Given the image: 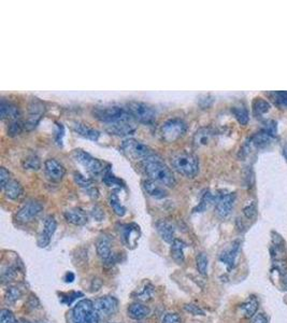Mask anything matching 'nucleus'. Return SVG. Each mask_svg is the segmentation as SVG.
<instances>
[{
  "mask_svg": "<svg viewBox=\"0 0 287 323\" xmlns=\"http://www.w3.org/2000/svg\"><path fill=\"white\" fill-rule=\"evenodd\" d=\"M142 168L145 174L149 176L150 179L158 182L168 188H173L177 181L171 170L162 160L156 158V156H153L149 158L142 160Z\"/></svg>",
  "mask_w": 287,
  "mask_h": 323,
  "instance_id": "f257e3e1",
  "label": "nucleus"
},
{
  "mask_svg": "<svg viewBox=\"0 0 287 323\" xmlns=\"http://www.w3.org/2000/svg\"><path fill=\"white\" fill-rule=\"evenodd\" d=\"M93 116L97 120L106 124H113L118 122H130L134 120L127 109L118 106H103L95 107L93 109Z\"/></svg>",
  "mask_w": 287,
  "mask_h": 323,
  "instance_id": "f03ea898",
  "label": "nucleus"
},
{
  "mask_svg": "<svg viewBox=\"0 0 287 323\" xmlns=\"http://www.w3.org/2000/svg\"><path fill=\"white\" fill-rule=\"evenodd\" d=\"M171 163L174 170L187 178H194L199 172V160L192 153L179 152L173 156Z\"/></svg>",
  "mask_w": 287,
  "mask_h": 323,
  "instance_id": "7ed1b4c3",
  "label": "nucleus"
},
{
  "mask_svg": "<svg viewBox=\"0 0 287 323\" xmlns=\"http://www.w3.org/2000/svg\"><path fill=\"white\" fill-rule=\"evenodd\" d=\"M100 316L97 312L94 302L84 298L75 304L71 314L72 323H99Z\"/></svg>",
  "mask_w": 287,
  "mask_h": 323,
  "instance_id": "20e7f679",
  "label": "nucleus"
},
{
  "mask_svg": "<svg viewBox=\"0 0 287 323\" xmlns=\"http://www.w3.org/2000/svg\"><path fill=\"white\" fill-rule=\"evenodd\" d=\"M127 110L134 120L142 124H153L156 121V111L150 104L142 102H130Z\"/></svg>",
  "mask_w": 287,
  "mask_h": 323,
  "instance_id": "39448f33",
  "label": "nucleus"
},
{
  "mask_svg": "<svg viewBox=\"0 0 287 323\" xmlns=\"http://www.w3.org/2000/svg\"><path fill=\"white\" fill-rule=\"evenodd\" d=\"M187 125L181 118H170L165 122L160 128V134L166 142H174L183 137L186 132Z\"/></svg>",
  "mask_w": 287,
  "mask_h": 323,
  "instance_id": "423d86ee",
  "label": "nucleus"
},
{
  "mask_svg": "<svg viewBox=\"0 0 287 323\" xmlns=\"http://www.w3.org/2000/svg\"><path fill=\"white\" fill-rule=\"evenodd\" d=\"M123 151L127 154V156L134 158L136 160H146L153 156H155L150 149L149 146L142 144L141 142L136 139H126L122 144Z\"/></svg>",
  "mask_w": 287,
  "mask_h": 323,
  "instance_id": "0eeeda50",
  "label": "nucleus"
},
{
  "mask_svg": "<svg viewBox=\"0 0 287 323\" xmlns=\"http://www.w3.org/2000/svg\"><path fill=\"white\" fill-rule=\"evenodd\" d=\"M72 156L78 163H80L89 174H92L94 176L99 174L104 170L102 162L93 158L90 154L81 149L73 150Z\"/></svg>",
  "mask_w": 287,
  "mask_h": 323,
  "instance_id": "6e6552de",
  "label": "nucleus"
},
{
  "mask_svg": "<svg viewBox=\"0 0 287 323\" xmlns=\"http://www.w3.org/2000/svg\"><path fill=\"white\" fill-rule=\"evenodd\" d=\"M44 104L38 98H33L28 106V118L25 122V128L27 130H31L36 128L44 114Z\"/></svg>",
  "mask_w": 287,
  "mask_h": 323,
  "instance_id": "1a4fd4ad",
  "label": "nucleus"
},
{
  "mask_svg": "<svg viewBox=\"0 0 287 323\" xmlns=\"http://www.w3.org/2000/svg\"><path fill=\"white\" fill-rule=\"evenodd\" d=\"M97 312L103 318L111 317L118 310V300L114 296H102L94 302Z\"/></svg>",
  "mask_w": 287,
  "mask_h": 323,
  "instance_id": "9d476101",
  "label": "nucleus"
},
{
  "mask_svg": "<svg viewBox=\"0 0 287 323\" xmlns=\"http://www.w3.org/2000/svg\"><path fill=\"white\" fill-rule=\"evenodd\" d=\"M236 202V193L220 195L216 200L215 212L221 219H226L232 214Z\"/></svg>",
  "mask_w": 287,
  "mask_h": 323,
  "instance_id": "9b49d317",
  "label": "nucleus"
},
{
  "mask_svg": "<svg viewBox=\"0 0 287 323\" xmlns=\"http://www.w3.org/2000/svg\"><path fill=\"white\" fill-rule=\"evenodd\" d=\"M42 205L39 202L36 200H29L27 202L25 205L18 210L16 214V220L20 223H28L32 221L41 212H42Z\"/></svg>",
  "mask_w": 287,
  "mask_h": 323,
  "instance_id": "f8f14e48",
  "label": "nucleus"
},
{
  "mask_svg": "<svg viewBox=\"0 0 287 323\" xmlns=\"http://www.w3.org/2000/svg\"><path fill=\"white\" fill-rule=\"evenodd\" d=\"M56 228H57V222H56L55 218L53 216H48L44 220L43 230L38 237V246L40 248H46L51 242V238L54 235Z\"/></svg>",
  "mask_w": 287,
  "mask_h": 323,
  "instance_id": "ddd939ff",
  "label": "nucleus"
},
{
  "mask_svg": "<svg viewBox=\"0 0 287 323\" xmlns=\"http://www.w3.org/2000/svg\"><path fill=\"white\" fill-rule=\"evenodd\" d=\"M44 170L47 177L52 181H60L66 174L65 167L55 158H48L45 160Z\"/></svg>",
  "mask_w": 287,
  "mask_h": 323,
  "instance_id": "4468645a",
  "label": "nucleus"
},
{
  "mask_svg": "<svg viewBox=\"0 0 287 323\" xmlns=\"http://www.w3.org/2000/svg\"><path fill=\"white\" fill-rule=\"evenodd\" d=\"M140 236H141V232H140V228L137 224L131 223L124 226L123 240L129 249H135L137 247Z\"/></svg>",
  "mask_w": 287,
  "mask_h": 323,
  "instance_id": "2eb2a0df",
  "label": "nucleus"
},
{
  "mask_svg": "<svg viewBox=\"0 0 287 323\" xmlns=\"http://www.w3.org/2000/svg\"><path fill=\"white\" fill-rule=\"evenodd\" d=\"M241 250V242L236 240L230 246V248L223 252L220 256V261L225 264L228 270H233L236 265L237 258L240 254Z\"/></svg>",
  "mask_w": 287,
  "mask_h": 323,
  "instance_id": "dca6fc26",
  "label": "nucleus"
},
{
  "mask_svg": "<svg viewBox=\"0 0 287 323\" xmlns=\"http://www.w3.org/2000/svg\"><path fill=\"white\" fill-rule=\"evenodd\" d=\"M137 130V126L130 122H118L113 124H107L106 130L112 135L116 136H128L132 135Z\"/></svg>",
  "mask_w": 287,
  "mask_h": 323,
  "instance_id": "f3484780",
  "label": "nucleus"
},
{
  "mask_svg": "<svg viewBox=\"0 0 287 323\" xmlns=\"http://www.w3.org/2000/svg\"><path fill=\"white\" fill-rule=\"evenodd\" d=\"M275 139H276V136L271 135L270 132L263 128L262 130L257 132L256 134L252 136V138L250 139V142H251V146H255L257 149H265V148H268V146H270L272 144H274Z\"/></svg>",
  "mask_w": 287,
  "mask_h": 323,
  "instance_id": "a211bd4d",
  "label": "nucleus"
},
{
  "mask_svg": "<svg viewBox=\"0 0 287 323\" xmlns=\"http://www.w3.org/2000/svg\"><path fill=\"white\" fill-rule=\"evenodd\" d=\"M142 186H143L144 191L153 198L162 200V198H165L168 194L166 188L163 186V184H158V182L154 181L152 179L144 180L142 182Z\"/></svg>",
  "mask_w": 287,
  "mask_h": 323,
  "instance_id": "6ab92c4d",
  "label": "nucleus"
},
{
  "mask_svg": "<svg viewBox=\"0 0 287 323\" xmlns=\"http://www.w3.org/2000/svg\"><path fill=\"white\" fill-rule=\"evenodd\" d=\"M19 114L20 112L16 104L5 100H2L0 102V116H1L2 120H5V118L11 121L18 120Z\"/></svg>",
  "mask_w": 287,
  "mask_h": 323,
  "instance_id": "aec40b11",
  "label": "nucleus"
},
{
  "mask_svg": "<svg viewBox=\"0 0 287 323\" xmlns=\"http://www.w3.org/2000/svg\"><path fill=\"white\" fill-rule=\"evenodd\" d=\"M67 222L73 224L76 226H82L87 223V216L80 208H72L64 212Z\"/></svg>",
  "mask_w": 287,
  "mask_h": 323,
  "instance_id": "412c9836",
  "label": "nucleus"
},
{
  "mask_svg": "<svg viewBox=\"0 0 287 323\" xmlns=\"http://www.w3.org/2000/svg\"><path fill=\"white\" fill-rule=\"evenodd\" d=\"M72 130L76 132V134H79L84 138L93 140V142H97L98 138L100 136V132L97 130L89 128L87 124H84L82 122H73Z\"/></svg>",
  "mask_w": 287,
  "mask_h": 323,
  "instance_id": "4be33fe9",
  "label": "nucleus"
},
{
  "mask_svg": "<svg viewBox=\"0 0 287 323\" xmlns=\"http://www.w3.org/2000/svg\"><path fill=\"white\" fill-rule=\"evenodd\" d=\"M96 251L98 256L102 258L103 261H108V260L112 256L111 240L108 236L102 235L98 238L96 242Z\"/></svg>",
  "mask_w": 287,
  "mask_h": 323,
  "instance_id": "5701e85b",
  "label": "nucleus"
},
{
  "mask_svg": "<svg viewBox=\"0 0 287 323\" xmlns=\"http://www.w3.org/2000/svg\"><path fill=\"white\" fill-rule=\"evenodd\" d=\"M156 228L159 236L162 237V240L167 244H172L174 238V228L171 226L169 222L160 220L156 224Z\"/></svg>",
  "mask_w": 287,
  "mask_h": 323,
  "instance_id": "b1692460",
  "label": "nucleus"
},
{
  "mask_svg": "<svg viewBox=\"0 0 287 323\" xmlns=\"http://www.w3.org/2000/svg\"><path fill=\"white\" fill-rule=\"evenodd\" d=\"M127 312L131 319L140 321L148 317V316L151 314V310L148 306H145L143 304L134 303L128 307Z\"/></svg>",
  "mask_w": 287,
  "mask_h": 323,
  "instance_id": "393cba45",
  "label": "nucleus"
},
{
  "mask_svg": "<svg viewBox=\"0 0 287 323\" xmlns=\"http://www.w3.org/2000/svg\"><path fill=\"white\" fill-rule=\"evenodd\" d=\"M4 194L6 196V198L12 200H17L20 196L23 195V186L22 184H19L17 180H14L11 179L9 181V184L5 186V188H3Z\"/></svg>",
  "mask_w": 287,
  "mask_h": 323,
  "instance_id": "a878e982",
  "label": "nucleus"
},
{
  "mask_svg": "<svg viewBox=\"0 0 287 323\" xmlns=\"http://www.w3.org/2000/svg\"><path fill=\"white\" fill-rule=\"evenodd\" d=\"M186 248V244L180 240H174L171 244V256L178 265H182L185 261L184 249Z\"/></svg>",
  "mask_w": 287,
  "mask_h": 323,
  "instance_id": "bb28decb",
  "label": "nucleus"
},
{
  "mask_svg": "<svg viewBox=\"0 0 287 323\" xmlns=\"http://www.w3.org/2000/svg\"><path fill=\"white\" fill-rule=\"evenodd\" d=\"M213 135L214 134L211 130L207 128H202L195 132L194 144L197 146H208L210 142H211Z\"/></svg>",
  "mask_w": 287,
  "mask_h": 323,
  "instance_id": "cd10ccee",
  "label": "nucleus"
},
{
  "mask_svg": "<svg viewBox=\"0 0 287 323\" xmlns=\"http://www.w3.org/2000/svg\"><path fill=\"white\" fill-rule=\"evenodd\" d=\"M260 303L255 296H250L244 303L240 306V310L244 316V318L250 319L253 318L258 310Z\"/></svg>",
  "mask_w": 287,
  "mask_h": 323,
  "instance_id": "c85d7f7f",
  "label": "nucleus"
},
{
  "mask_svg": "<svg viewBox=\"0 0 287 323\" xmlns=\"http://www.w3.org/2000/svg\"><path fill=\"white\" fill-rule=\"evenodd\" d=\"M252 107H253L254 116L257 118L263 116L264 114H267V112H269V110L271 109L270 102L261 97L255 98L254 102H253V104H252Z\"/></svg>",
  "mask_w": 287,
  "mask_h": 323,
  "instance_id": "c756f323",
  "label": "nucleus"
},
{
  "mask_svg": "<svg viewBox=\"0 0 287 323\" xmlns=\"http://www.w3.org/2000/svg\"><path fill=\"white\" fill-rule=\"evenodd\" d=\"M216 200H218V198H215V196L210 191H207L204 195H202L198 206L194 209V212H204L205 210H207Z\"/></svg>",
  "mask_w": 287,
  "mask_h": 323,
  "instance_id": "7c9ffc66",
  "label": "nucleus"
},
{
  "mask_svg": "<svg viewBox=\"0 0 287 323\" xmlns=\"http://www.w3.org/2000/svg\"><path fill=\"white\" fill-rule=\"evenodd\" d=\"M109 202H110V206L113 209V212L116 216H123L126 214V208L122 205L120 198H118V196L115 193H111L110 194V198H109Z\"/></svg>",
  "mask_w": 287,
  "mask_h": 323,
  "instance_id": "2f4dec72",
  "label": "nucleus"
},
{
  "mask_svg": "<svg viewBox=\"0 0 287 323\" xmlns=\"http://www.w3.org/2000/svg\"><path fill=\"white\" fill-rule=\"evenodd\" d=\"M208 265H209V258L205 252H200V254L196 258V266H197L198 272L201 276H207L208 274Z\"/></svg>",
  "mask_w": 287,
  "mask_h": 323,
  "instance_id": "473e14b6",
  "label": "nucleus"
},
{
  "mask_svg": "<svg viewBox=\"0 0 287 323\" xmlns=\"http://www.w3.org/2000/svg\"><path fill=\"white\" fill-rule=\"evenodd\" d=\"M233 114L236 116L237 121L241 125H247L249 123V120H250L249 112L244 107H234Z\"/></svg>",
  "mask_w": 287,
  "mask_h": 323,
  "instance_id": "72a5a7b5",
  "label": "nucleus"
},
{
  "mask_svg": "<svg viewBox=\"0 0 287 323\" xmlns=\"http://www.w3.org/2000/svg\"><path fill=\"white\" fill-rule=\"evenodd\" d=\"M22 296V291L17 286H10L5 292V302L8 304L15 303Z\"/></svg>",
  "mask_w": 287,
  "mask_h": 323,
  "instance_id": "f704fd0d",
  "label": "nucleus"
},
{
  "mask_svg": "<svg viewBox=\"0 0 287 323\" xmlns=\"http://www.w3.org/2000/svg\"><path fill=\"white\" fill-rule=\"evenodd\" d=\"M24 128H25V123H23L22 121H19V120L11 121V123L8 126V135L10 137L18 136L20 132H23Z\"/></svg>",
  "mask_w": 287,
  "mask_h": 323,
  "instance_id": "c9c22d12",
  "label": "nucleus"
},
{
  "mask_svg": "<svg viewBox=\"0 0 287 323\" xmlns=\"http://www.w3.org/2000/svg\"><path fill=\"white\" fill-rule=\"evenodd\" d=\"M103 181H104V184H106L109 188H113L120 190L123 186H122V181L120 179H117L116 177H114V176L111 174L109 168H108V170L106 172V174H104Z\"/></svg>",
  "mask_w": 287,
  "mask_h": 323,
  "instance_id": "e433bc0d",
  "label": "nucleus"
},
{
  "mask_svg": "<svg viewBox=\"0 0 287 323\" xmlns=\"http://www.w3.org/2000/svg\"><path fill=\"white\" fill-rule=\"evenodd\" d=\"M269 96L278 106L287 107V92H285V90H279V92L270 93Z\"/></svg>",
  "mask_w": 287,
  "mask_h": 323,
  "instance_id": "4c0bfd02",
  "label": "nucleus"
},
{
  "mask_svg": "<svg viewBox=\"0 0 287 323\" xmlns=\"http://www.w3.org/2000/svg\"><path fill=\"white\" fill-rule=\"evenodd\" d=\"M73 178H74V181H75V184H78L79 186H81L82 188L85 190V191H88V190H90L93 186V182L92 180H89L87 178L84 177L83 174H81L80 172H74L73 174Z\"/></svg>",
  "mask_w": 287,
  "mask_h": 323,
  "instance_id": "58836bf2",
  "label": "nucleus"
},
{
  "mask_svg": "<svg viewBox=\"0 0 287 323\" xmlns=\"http://www.w3.org/2000/svg\"><path fill=\"white\" fill-rule=\"evenodd\" d=\"M23 166L28 170H38L41 167V162L37 156H30L23 160Z\"/></svg>",
  "mask_w": 287,
  "mask_h": 323,
  "instance_id": "ea45409f",
  "label": "nucleus"
},
{
  "mask_svg": "<svg viewBox=\"0 0 287 323\" xmlns=\"http://www.w3.org/2000/svg\"><path fill=\"white\" fill-rule=\"evenodd\" d=\"M243 214L246 216L247 219L249 220H253L257 216V206L254 202H250L249 205L243 208Z\"/></svg>",
  "mask_w": 287,
  "mask_h": 323,
  "instance_id": "a19ab883",
  "label": "nucleus"
},
{
  "mask_svg": "<svg viewBox=\"0 0 287 323\" xmlns=\"http://www.w3.org/2000/svg\"><path fill=\"white\" fill-rule=\"evenodd\" d=\"M0 323H18V321L11 310H2L0 312Z\"/></svg>",
  "mask_w": 287,
  "mask_h": 323,
  "instance_id": "79ce46f5",
  "label": "nucleus"
},
{
  "mask_svg": "<svg viewBox=\"0 0 287 323\" xmlns=\"http://www.w3.org/2000/svg\"><path fill=\"white\" fill-rule=\"evenodd\" d=\"M153 293H154V288L151 284H148L142 291H140L137 294V298L142 302L150 300L153 296Z\"/></svg>",
  "mask_w": 287,
  "mask_h": 323,
  "instance_id": "37998d69",
  "label": "nucleus"
},
{
  "mask_svg": "<svg viewBox=\"0 0 287 323\" xmlns=\"http://www.w3.org/2000/svg\"><path fill=\"white\" fill-rule=\"evenodd\" d=\"M184 310L193 316H206L205 310L196 304H186L184 305Z\"/></svg>",
  "mask_w": 287,
  "mask_h": 323,
  "instance_id": "c03bdc74",
  "label": "nucleus"
},
{
  "mask_svg": "<svg viewBox=\"0 0 287 323\" xmlns=\"http://www.w3.org/2000/svg\"><path fill=\"white\" fill-rule=\"evenodd\" d=\"M16 270L14 268H8L4 272H2V280L3 282H9L15 278Z\"/></svg>",
  "mask_w": 287,
  "mask_h": 323,
  "instance_id": "a18cd8bd",
  "label": "nucleus"
},
{
  "mask_svg": "<svg viewBox=\"0 0 287 323\" xmlns=\"http://www.w3.org/2000/svg\"><path fill=\"white\" fill-rule=\"evenodd\" d=\"M162 323H182L181 317L176 312H170L165 314Z\"/></svg>",
  "mask_w": 287,
  "mask_h": 323,
  "instance_id": "49530a36",
  "label": "nucleus"
},
{
  "mask_svg": "<svg viewBox=\"0 0 287 323\" xmlns=\"http://www.w3.org/2000/svg\"><path fill=\"white\" fill-rule=\"evenodd\" d=\"M10 172L5 170L4 167H1V170H0V182H1V188L3 190L5 188V186L9 184V181L11 180L10 178Z\"/></svg>",
  "mask_w": 287,
  "mask_h": 323,
  "instance_id": "de8ad7c7",
  "label": "nucleus"
},
{
  "mask_svg": "<svg viewBox=\"0 0 287 323\" xmlns=\"http://www.w3.org/2000/svg\"><path fill=\"white\" fill-rule=\"evenodd\" d=\"M213 102V97L210 95H205L204 97L199 98V104L202 108H209Z\"/></svg>",
  "mask_w": 287,
  "mask_h": 323,
  "instance_id": "09e8293b",
  "label": "nucleus"
},
{
  "mask_svg": "<svg viewBox=\"0 0 287 323\" xmlns=\"http://www.w3.org/2000/svg\"><path fill=\"white\" fill-rule=\"evenodd\" d=\"M92 214L93 216L95 218V219L97 221H101L103 218H104V212H103V210L100 208V207H98V206H95L93 208V212H92Z\"/></svg>",
  "mask_w": 287,
  "mask_h": 323,
  "instance_id": "8fccbe9b",
  "label": "nucleus"
},
{
  "mask_svg": "<svg viewBox=\"0 0 287 323\" xmlns=\"http://www.w3.org/2000/svg\"><path fill=\"white\" fill-rule=\"evenodd\" d=\"M254 323H268V320L263 314H258L257 317L254 319Z\"/></svg>",
  "mask_w": 287,
  "mask_h": 323,
  "instance_id": "3c124183",
  "label": "nucleus"
},
{
  "mask_svg": "<svg viewBox=\"0 0 287 323\" xmlns=\"http://www.w3.org/2000/svg\"><path fill=\"white\" fill-rule=\"evenodd\" d=\"M65 280H66V282H72L73 280H74V275L72 272H67L66 274V277H65Z\"/></svg>",
  "mask_w": 287,
  "mask_h": 323,
  "instance_id": "603ef678",
  "label": "nucleus"
},
{
  "mask_svg": "<svg viewBox=\"0 0 287 323\" xmlns=\"http://www.w3.org/2000/svg\"><path fill=\"white\" fill-rule=\"evenodd\" d=\"M281 277H282V286L285 290H287V272Z\"/></svg>",
  "mask_w": 287,
  "mask_h": 323,
  "instance_id": "864d4df0",
  "label": "nucleus"
},
{
  "mask_svg": "<svg viewBox=\"0 0 287 323\" xmlns=\"http://www.w3.org/2000/svg\"><path fill=\"white\" fill-rule=\"evenodd\" d=\"M283 156L287 160V144L284 146V148H283Z\"/></svg>",
  "mask_w": 287,
  "mask_h": 323,
  "instance_id": "5fc2aeb1",
  "label": "nucleus"
},
{
  "mask_svg": "<svg viewBox=\"0 0 287 323\" xmlns=\"http://www.w3.org/2000/svg\"><path fill=\"white\" fill-rule=\"evenodd\" d=\"M19 323H31V322L28 321V320H25V319H20Z\"/></svg>",
  "mask_w": 287,
  "mask_h": 323,
  "instance_id": "6e6d98bb",
  "label": "nucleus"
},
{
  "mask_svg": "<svg viewBox=\"0 0 287 323\" xmlns=\"http://www.w3.org/2000/svg\"><path fill=\"white\" fill-rule=\"evenodd\" d=\"M37 323H45V322H42V321H38Z\"/></svg>",
  "mask_w": 287,
  "mask_h": 323,
  "instance_id": "4d7b16f0",
  "label": "nucleus"
},
{
  "mask_svg": "<svg viewBox=\"0 0 287 323\" xmlns=\"http://www.w3.org/2000/svg\"><path fill=\"white\" fill-rule=\"evenodd\" d=\"M140 323H143V322H140Z\"/></svg>",
  "mask_w": 287,
  "mask_h": 323,
  "instance_id": "13d9d810",
  "label": "nucleus"
}]
</instances>
